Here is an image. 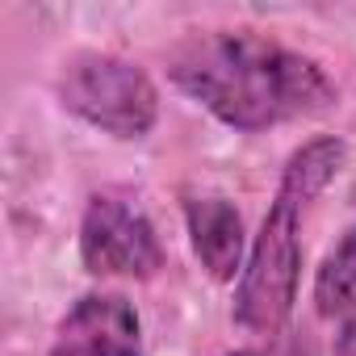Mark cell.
Masks as SVG:
<instances>
[{
  "instance_id": "1",
  "label": "cell",
  "mask_w": 356,
  "mask_h": 356,
  "mask_svg": "<svg viewBox=\"0 0 356 356\" xmlns=\"http://www.w3.org/2000/svg\"><path fill=\"white\" fill-rule=\"evenodd\" d=\"M163 72L176 92L235 134H264L339 105V88L318 59L256 30L189 34L168 51Z\"/></svg>"
},
{
  "instance_id": "2",
  "label": "cell",
  "mask_w": 356,
  "mask_h": 356,
  "mask_svg": "<svg viewBox=\"0 0 356 356\" xmlns=\"http://www.w3.org/2000/svg\"><path fill=\"white\" fill-rule=\"evenodd\" d=\"M343 163H348V143L339 134H314L285 159L268 214L252 235L248 264L235 281L231 318L243 331L268 335V339L285 335L298 306V285H302L306 210L327 193V185L343 172Z\"/></svg>"
},
{
  "instance_id": "3",
  "label": "cell",
  "mask_w": 356,
  "mask_h": 356,
  "mask_svg": "<svg viewBox=\"0 0 356 356\" xmlns=\"http://www.w3.org/2000/svg\"><path fill=\"white\" fill-rule=\"evenodd\" d=\"M55 97L72 118H80L84 126H92L109 138H122V143L147 138L159 122L155 80L138 63L109 55V51L67 55L55 76Z\"/></svg>"
},
{
  "instance_id": "4",
  "label": "cell",
  "mask_w": 356,
  "mask_h": 356,
  "mask_svg": "<svg viewBox=\"0 0 356 356\" xmlns=\"http://www.w3.org/2000/svg\"><path fill=\"white\" fill-rule=\"evenodd\" d=\"M80 264L101 281H151L163 273L168 252L143 206L105 189L80 214Z\"/></svg>"
},
{
  "instance_id": "5",
  "label": "cell",
  "mask_w": 356,
  "mask_h": 356,
  "mask_svg": "<svg viewBox=\"0 0 356 356\" xmlns=\"http://www.w3.org/2000/svg\"><path fill=\"white\" fill-rule=\"evenodd\" d=\"M47 356H143V318L130 298L92 289L67 306Z\"/></svg>"
},
{
  "instance_id": "6",
  "label": "cell",
  "mask_w": 356,
  "mask_h": 356,
  "mask_svg": "<svg viewBox=\"0 0 356 356\" xmlns=\"http://www.w3.org/2000/svg\"><path fill=\"white\" fill-rule=\"evenodd\" d=\"M185 231L193 243V256L202 260V268L214 281H239L243 264H248V231H243V214L231 197L222 193H202L185 202Z\"/></svg>"
},
{
  "instance_id": "7",
  "label": "cell",
  "mask_w": 356,
  "mask_h": 356,
  "mask_svg": "<svg viewBox=\"0 0 356 356\" xmlns=\"http://www.w3.org/2000/svg\"><path fill=\"white\" fill-rule=\"evenodd\" d=\"M314 310L331 323L356 310V227H348L314 268Z\"/></svg>"
},
{
  "instance_id": "8",
  "label": "cell",
  "mask_w": 356,
  "mask_h": 356,
  "mask_svg": "<svg viewBox=\"0 0 356 356\" xmlns=\"http://www.w3.org/2000/svg\"><path fill=\"white\" fill-rule=\"evenodd\" d=\"M222 356H310V348L302 339H273L264 348H235V352H222Z\"/></svg>"
},
{
  "instance_id": "9",
  "label": "cell",
  "mask_w": 356,
  "mask_h": 356,
  "mask_svg": "<svg viewBox=\"0 0 356 356\" xmlns=\"http://www.w3.org/2000/svg\"><path fill=\"white\" fill-rule=\"evenodd\" d=\"M331 356H356V310L335 323V343H331Z\"/></svg>"
}]
</instances>
